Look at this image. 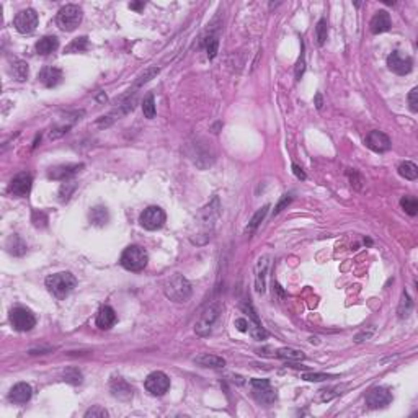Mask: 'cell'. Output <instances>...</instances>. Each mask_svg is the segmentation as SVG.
Masks as SVG:
<instances>
[{"label": "cell", "mask_w": 418, "mask_h": 418, "mask_svg": "<svg viewBox=\"0 0 418 418\" xmlns=\"http://www.w3.org/2000/svg\"><path fill=\"white\" fill-rule=\"evenodd\" d=\"M219 216H221V203H219V198L214 196L206 206L201 208V211L195 217V232H191V235H189L193 244H206L211 239L212 232H214Z\"/></svg>", "instance_id": "cell-1"}, {"label": "cell", "mask_w": 418, "mask_h": 418, "mask_svg": "<svg viewBox=\"0 0 418 418\" xmlns=\"http://www.w3.org/2000/svg\"><path fill=\"white\" fill-rule=\"evenodd\" d=\"M164 293L165 296L173 302H186L191 298L193 287L189 284V281L180 275V273H175L170 278L165 279L164 283Z\"/></svg>", "instance_id": "cell-2"}, {"label": "cell", "mask_w": 418, "mask_h": 418, "mask_svg": "<svg viewBox=\"0 0 418 418\" xmlns=\"http://www.w3.org/2000/svg\"><path fill=\"white\" fill-rule=\"evenodd\" d=\"M77 286V279L69 271H60L54 273V275H49L46 278V287L48 291L54 296L56 299H66L69 296L74 287Z\"/></svg>", "instance_id": "cell-3"}, {"label": "cell", "mask_w": 418, "mask_h": 418, "mask_svg": "<svg viewBox=\"0 0 418 418\" xmlns=\"http://www.w3.org/2000/svg\"><path fill=\"white\" fill-rule=\"evenodd\" d=\"M221 314H222V304L219 301L211 302L209 306L204 307L201 310L200 317H198V320L195 322L196 335H200V337L211 335L214 325L219 322V318H221Z\"/></svg>", "instance_id": "cell-4"}, {"label": "cell", "mask_w": 418, "mask_h": 418, "mask_svg": "<svg viewBox=\"0 0 418 418\" xmlns=\"http://www.w3.org/2000/svg\"><path fill=\"white\" fill-rule=\"evenodd\" d=\"M149 255L147 252L139 245H129L124 248V252L121 253L119 263L121 267L129 270V271H142L147 267Z\"/></svg>", "instance_id": "cell-5"}, {"label": "cell", "mask_w": 418, "mask_h": 418, "mask_svg": "<svg viewBox=\"0 0 418 418\" xmlns=\"http://www.w3.org/2000/svg\"><path fill=\"white\" fill-rule=\"evenodd\" d=\"M83 18V12L79 5H64L62 9L59 10L57 17H56V23L57 26L62 29V31H74L82 23Z\"/></svg>", "instance_id": "cell-6"}, {"label": "cell", "mask_w": 418, "mask_h": 418, "mask_svg": "<svg viewBox=\"0 0 418 418\" xmlns=\"http://www.w3.org/2000/svg\"><path fill=\"white\" fill-rule=\"evenodd\" d=\"M144 387H146V391L149 394L155 395V397H160V395L167 394L170 389V377L162 371H154L146 377Z\"/></svg>", "instance_id": "cell-7"}, {"label": "cell", "mask_w": 418, "mask_h": 418, "mask_svg": "<svg viewBox=\"0 0 418 418\" xmlns=\"http://www.w3.org/2000/svg\"><path fill=\"white\" fill-rule=\"evenodd\" d=\"M10 322L15 330L18 332H29L36 325V317L26 307H15L10 312Z\"/></svg>", "instance_id": "cell-8"}, {"label": "cell", "mask_w": 418, "mask_h": 418, "mask_svg": "<svg viewBox=\"0 0 418 418\" xmlns=\"http://www.w3.org/2000/svg\"><path fill=\"white\" fill-rule=\"evenodd\" d=\"M167 221V216L162 208L158 206H149L142 211V214L139 217V222L144 229L147 231H157L160 229V227L165 224Z\"/></svg>", "instance_id": "cell-9"}, {"label": "cell", "mask_w": 418, "mask_h": 418, "mask_svg": "<svg viewBox=\"0 0 418 418\" xmlns=\"http://www.w3.org/2000/svg\"><path fill=\"white\" fill-rule=\"evenodd\" d=\"M13 26L21 35L33 33L38 26V13L33 9H26V10L18 12L13 18Z\"/></svg>", "instance_id": "cell-10"}, {"label": "cell", "mask_w": 418, "mask_h": 418, "mask_svg": "<svg viewBox=\"0 0 418 418\" xmlns=\"http://www.w3.org/2000/svg\"><path fill=\"white\" fill-rule=\"evenodd\" d=\"M387 66H389V69L394 74L407 75L413 69V59L400 51H394L392 54H389V57H387Z\"/></svg>", "instance_id": "cell-11"}, {"label": "cell", "mask_w": 418, "mask_h": 418, "mask_svg": "<svg viewBox=\"0 0 418 418\" xmlns=\"http://www.w3.org/2000/svg\"><path fill=\"white\" fill-rule=\"evenodd\" d=\"M364 402L371 410L384 408L392 402V392L387 387H372L364 397Z\"/></svg>", "instance_id": "cell-12"}, {"label": "cell", "mask_w": 418, "mask_h": 418, "mask_svg": "<svg viewBox=\"0 0 418 418\" xmlns=\"http://www.w3.org/2000/svg\"><path fill=\"white\" fill-rule=\"evenodd\" d=\"M31 186H33V177L28 172H21V173L15 175V177L12 178L9 191L13 196L25 198V196L29 195V191H31Z\"/></svg>", "instance_id": "cell-13"}, {"label": "cell", "mask_w": 418, "mask_h": 418, "mask_svg": "<svg viewBox=\"0 0 418 418\" xmlns=\"http://www.w3.org/2000/svg\"><path fill=\"white\" fill-rule=\"evenodd\" d=\"M271 265V255H262L255 265V291L263 294L267 290V275Z\"/></svg>", "instance_id": "cell-14"}, {"label": "cell", "mask_w": 418, "mask_h": 418, "mask_svg": "<svg viewBox=\"0 0 418 418\" xmlns=\"http://www.w3.org/2000/svg\"><path fill=\"white\" fill-rule=\"evenodd\" d=\"M83 169V164H62V165H56L51 167L48 172V177L51 180H60L66 181L69 180L74 175H77L80 170Z\"/></svg>", "instance_id": "cell-15"}, {"label": "cell", "mask_w": 418, "mask_h": 418, "mask_svg": "<svg viewBox=\"0 0 418 418\" xmlns=\"http://www.w3.org/2000/svg\"><path fill=\"white\" fill-rule=\"evenodd\" d=\"M366 146L374 152H387L391 149L392 142L387 134H384L381 131H371L366 136Z\"/></svg>", "instance_id": "cell-16"}, {"label": "cell", "mask_w": 418, "mask_h": 418, "mask_svg": "<svg viewBox=\"0 0 418 418\" xmlns=\"http://www.w3.org/2000/svg\"><path fill=\"white\" fill-rule=\"evenodd\" d=\"M391 26H392L391 15L387 13L385 10H379L374 15V17H372L371 23H369V28H371V33L372 35H381V33L389 31Z\"/></svg>", "instance_id": "cell-17"}, {"label": "cell", "mask_w": 418, "mask_h": 418, "mask_svg": "<svg viewBox=\"0 0 418 418\" xmlns=\"http://www.w3.org/2000/svg\"><path fill=\"white\" fill-rule=\"evenodd\" d=\"M38 79L43 83L44 87L48 88H52V87H57L60 82L64 79V74L57 67H44L41 69L40 75H38Z\"/></svg>", "instance_id": "cell-18"}, {"label": "cell", "mask_w": 418, "mask_h": 418, "mask_svg": "<svg viewBox=\"0 0 418 418\" xmlns=\"http://www.w3.org/2000/svg\"><path fill=\"white\" fill-rule=\"evenodd\" d=\"M31 395H33L31 385L26 382H18L10 389L9 399L13 402V404H26V402L31 399Z\"/></svg>", "instance_id": "cell-19"}, {"label": "cell", "mask_w": 418, "mask_h": 418, "mask_svg": "<svg viewBox=\"0 0 418 418\" xmlns=\"http://www.w3.org/2000/svg\"><path fill=\"white\" fill-rule=\"evenodd\" d=\"M110 391L113 394V397H116L119 400H129L133 399V387L129 385L123 377H115L110 382Z\"/></svg>", "instance_id": "cell-20"}, {"label": "cell", "mask_w": 418, "mask_h": 418, "mask_svg": "<svg viewBox=\"0 0 418 418\" xmlns=\"http://www.w3.org/2000/svg\"><path fill=\"white\" fill-rule=\"evenodd\" d=\"M193 363L201 368H211V369H221L226 366V360L222 356L211 355V353H201L196 358H193Z\"/></svg>", "instance_id": "cell-21"}, {"label": "cell", "mask_w": 418, "mask_h": 418, "mask_svg": "<svg viewBox=\"0 0 418 418\" xmlns=\"http://www.w3.org/2000/svg\"><path fill=\"white\" fill-rule=\"evenodd\" d=\"M116 324V312L110 306H103L97 314V327L102 330H108Z\"/></svg>", "instance_id": "cell-22"}, {"label": "cell", "mask_w": 418, "mask_h": 418, "mask_svg": "<svg viewBox=\"0 0 418 418\" xmlns=\"http://www.w3.org/2000/svg\"><path fill=\"white\" fill-rule=\"evenodd\" d=\"M5 248H7V252H9L10 255L13 256H21V255H25L26 253V244L23 242V239L20 237V235L17 234H13L9 237V240H7V244H5Z\"/></svg>", "instance_id": "cell-23"}, {"label": "cell", "mask_w": 418, "mask_h": 418, "mask_svg": "<svg viewBox=\"0 0 418 418\" xmlns=\"http://www.w3.org/2000/svg\"><path fill=\"white\" fill-rule=\"evenodd\" d=\"M59 48V40L56 36H43L40 41L36 43V51L38 54L48 56L51 52H54Z\"/></svg>", "instance_id": "cell-24"}, {"label": "cell", "mask_w": 418, "mask_h": 418, "mask_svg": "<svg viewBox=\"0 0 418 418\" xmlns=\"http://www.w3.org/2000/svg\"><path fill=\"white\" fill-rule=\"evenodd\" d=\"M255 399L263 405H271L276 400V391L271 389V385L262 387V389H253Z\"/></svg>", "instance_id": "cell-25"}, {"label": "cell", "mask_w": 418, "mask_h": 418, "mask_svg": "<svg viewBox=\"0 0 418 418\" xmlns=\"http://www.w3.org/2000/svg\"><path fill=\"white\" fill-rule=\"evenodd\" d=\"M268 209H270V204H265V206L258 209V211L255 212V214H253V217L250 219V221H248V226H247V229H245V232H247L248 235H250V234H253V232L256 231V227L263 222V219H265V216H267Z\"/></svg>", "instance_id": "cell-26"}, {"label": "cell", "mask_w": 418, "mask_h": 418, "mask_svg": "<svg viewBox=\"0 0 418 418\" xmlns=\"http://www.w3.org/2000/svg\"><path fill=\"white\" fill-rule=\"evenodd\" d=\"M12 74L18 82L26 80L28 79V64L25 62V60L13 59L12 60Z\"/></svg>", "instance_id": "cell-27"}, {"label": "cell", "mask_w": 418, "mask_h": 418, "mask_svg": "<svg viewBox=\"0 0 418 418\" xmlns=\"http://www.w3.org/2000/svg\"><path fill=\"white\" fill-rule=\"evenodd\" d=\"M108 219H110L108 209L103 208V206H97V208H93L92 211H90V221L98 227L105 226L106 222H108Z\"/></svg>", "instance_id": "cell-28"}, {"label": "cell", "mask_w": 418, "mask_h": 418, "mask_svg": "<svg viewBox=\"0 0 418 418\" xmlns=\"http://www.w3.org/2000/svg\"><path fill=\"white\" fill-rule=\"evenodd\" d=\"M276 356L287 361H302L306 358V355H304L301 349H296V348H279L276 351Z\"/></svg>", "instance_id": "cell-29"}, {"label": "cell", "mask_w": 418, "mask_h": 418, "mask_svg": "<svg viewBox=\"0 0 418 418\" xmlns=\"http://www.w3.org/2000/svg\"><path fill=\"white\" fill-rule=\"evenodd\" d=\"M413 309V301L410 299V296L407 291L402 293V299H400V304H399V309H397V314L400 318H407L410 315Z\"/></svg>", "instance_id": "cell-30"}, {"label": "cell", "mask_w": 418, "mask_h": 418, "mask_svg": "<svg viewBox=\"0 0 418 418\" xmlns=\"http://www.w3.org/2000/svg\"><path fill=\"white\" fill-rule=\"evenodd\" d=\"M88 49V38L87 36H79L66 48V54H74V52H83Z\"/></svg>", "instance_id": "cell-31"}, {"label": "cell", "mask_w": 418, "mask_h": 418, "mask_svg": "<svg viewBox=\"0 0 418 418\" xmlns=\"http://www.w3.org/2000/svg\"><path fill=\"white\" fill-rule=\"evenodd\" d=\"M399 175L405 180H416L418 177V167L413 162H404L399 167Z\"/></svg>", "instance_id": "cell-32"}, {"label": "cell", "mask_w": 418, "mask_h": 418, "mask_svg": "<svg viewBox=\"0 0 418 418\" xmlns=\"http://www.w3.org/2000/svg\"><path fill=\"white\" fill-rule=\"evenodd\" d=\"M400 206L404 208V211L408 216H416L418 212V201L415 196H404L400 200Z\"/></svg>", "instance_id": "cell-33"}, {"label": "cell", "mask_w": 418, "mask_h": 418, "mask_svg": "<svg viewBox=\"0 0 418 418\" xmlns=\"http://www.w3.org/2000/svg\"><path fill=\"white\" fill-rule=\"evenodd\" d=\"M142 113L147 119H152L155 116V100L154 95H147L142 102Z\"/></svg>", "instance_id": "cell-34"}, {"label": "cell", "mask_w": 418, "mask_h": 418, "mask_svg": "<svg viewBox=\"0 0 418 418\" xmlns=\"http://www.w3.org/2000/svg\"><path fill=\"white\" fill-rule=\"evenodd\" d=\"M75 189H77V183H74V181H71V183H62L59 188V200L62 203H67L71 200V196L74 195Z\"/></svg>", "instance_id": "cell-35"}, {"label": "cell", "mask_w": 418, "mask_h": 418, "mask_svg": "<svg viewBox=\"0 0 418 418\" xmlns=\"http://www.w3.org/2000/svg\"><path fill=\"white\" fill-rule=\"evenodd\" d=\"M204 46H206V52L209 59H214L217 54V48H219V40L216 35H209L204 41Z\"/></svg>", "instance_id": "cell-36"}, {"label": "cell", "mask_w": 418, "mask_h": 418, "mask_svg": "<svg viewBox=\"0 0 418 418\" xmlns=\"http://www.w3.org/2000/svg\"><path fill=\"white\" fill-rule=\"evenodd\" d=\"M64 381L71 384H80L82 382V372L77 368H69L64 371Z\"/></svg>", "instance_id": "cell-37"}, {"label": "cell", "mask_w": 418, "mask_h": 418, "mask_svg": "<svg viewBox=\"0 0 418 418\" xmlns=\"http://www.w3.org/2000/svg\"><path fill=\"white\" fill-rule=\"evenodd\" d=\"M327 33H329V29H327V20L325 18H320L318 20V23L315 26V36H317V43L322 44L327 41Z\"/></svg>", "instance_id": "cell-38"}, {"label": "cell", "mask_w": 418, "mask_h": 418, "mask_svg": "<svg viewBox=\"0 0 418 418\" xmlns=\"http://www.w3.org/2000/svg\"><path fill=\"white\" fill-rule=\"evenodd\" d=\"M337 376H330V374H324V372H310V374H302L304 381L309 382H322L327 381V379H335Z\"/></svg>", "instance_id": "cell-39"}, {"label": "cell", "mask_w": 418, "mask_h": 418, "mask_svg": "<svg viewBox=\"0 0 418 418\" xmlns=\"http://www.w3.org/2000/svg\"><path fill=\"white\" fill-rule=\"evenodd\" d=\"M302 49H301V56H299V60H298V66H296V80H301V77L306 72V56H304V43L301 44Z\"/></svg>", "instance_id": "cell-40"}, {"label": "cell", "mask_w": 418, "mask_h": 418, "mask_svg": "<svg viewBox=\"0 0 418 418\" xmlns=\"http://www.w3.org/2000/svg\"><path fill=\"white\" fill-rule=\"evenodd\" d=\"M157 74H158V67H150V69H147V71H146V74L141 75L139 80L134 83V88H138V87H141V85H142V83L149 82L152 77H155Z\"/></svg>", "instance_id": "cell-41"}, {"label": "cell", "mask_w": 418, "mask_h": 418, "mask_svg": "<svg viewBox=\"0 0 418 418\" xmlns=\"http://www.w3.org/2000/svg\"><path fill=\"white\" fill-rule=\"evenodd\" d=\"M408 105L413 113L418 111V88H412L408 93Z\"/></svg>", "instance_id": "cell-42"}, {"label": "cell", "mask_w": 418, "mask_h": 418, "mask_svg": "<svg viewBox=\"0 0 418 418\" xmlns=\"http://www.w3.org/2000/svg\"><path fill=\"white\" fill-rule=\"evenodd\" d=\"M33 222H35L36 227H44V226H46V222H48V216L44 214V212L35 211L33 212Z\"/></svg>", "instance_id": "cell-43"}, {"label": "cell", "mask_w": 418, "mask_h": 418, "mask_svg": "<svg viewBox=\"0 0 418 418\" xmlns=\"http://www.w3.org/2000/svg\"><path fill=\"white\" fill-rule=\"evenodd\" d=\"M85 416L87 418H90V416H108V412H106L105 408H102V407H98V405H95V407H92L90 410H87L85 412Z\"/></svg>", "instance_id": "cell-44"}, {"label": "cell", "mask_w": 418, "mask_h": 418, "mask_svg": "<svg viewBox=\"0 0 418 418\" xmlns=\"http://www.w3.org/2000/svg\"><path fill=\"white\" fill-rule=\"evenodd\" d=\"M291 201H293V195H283V198H281V201L276 204L275 211H273V214H278V212H281V211H283V208L287 206V204H290Z\"/></svg>", "instance_id": "cell-45"}, {"label": "cell", "mask_w": 418, "mask_h": 418, "mask_svg": "<svg viewBox=\"0 0 418 418\" xmlns=\"http://www.w3.org/2000/svg\"><path fill=\"white\" fill-rule=\"evenodd\" d=\"M234 325L237 327L239 332H248V320L247 318H237V320L234 322Z\"/></svg>", "instance_id": "cell-46"}, {"label": "cell", "mask_w": 418, "mask_h": 418, "mask_svg": "<svg viewBox=\"0 0 418 418\" xmlns=\"http://www.w3.org/2000/svg\"><path fill=\"white\" fill-rule=\"evenodd\" d=\"M293 173H294L299 180H306V178H307V175L304 173V170L301 169L299 165H296V164H293Z\"/></svg>", "instance_id": "cell-47"}, {"label": "cell", "mask_w": 418, "mask_h": 418, "mask_svg": "<svg viewBox=\"0 0 418 418\" xmlns=\"http://www.w3.org/2000/svg\"><path fill=\"white\" fill-rule=\"evenodd\" d=\"M371 335H372V330H371V332H366V330H364V332H361V333H360V335H356L355 341H358V343H360V341H364V340H368V338H369Z\"/></svg>", "instance_id": "cell-48"}, {"label": "cell", "mask_w": 418, "mask_h": 418, "mask_svg": "<svg viewBox=\"0 0 418 418\" xmlns=\"http://www.w3.org/2000/svg\"><path fill=\"white\" fill-rule=\"evenodd\" d=\"M144 2H138V4H129V9H133V10H141V9H144Z\"/></svg>", "instance_id": "cell-49"}, {"label": "cell", "mask_w": 418, "mask_h": 418, "mask_svg": "<svg viewBox=\"0 0 418 418\" xmlns=\"http://www.w3.org/2000/svg\"><path fill=\"white\" fill-rule=\"evenodd\" d=\"M322 105H324L322 95H320V93H317V95H315V106H317L318 110H320V108H322Z\"/></svg>", "instance_id": "cell-50"}]
</instances>
